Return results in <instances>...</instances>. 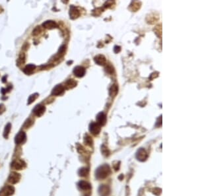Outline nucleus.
<instances>
[{
	"label": "nucleus",
	"instance_id": "1",
	"mask_svg": "<svg viewBox=\"0 0 198 196\" xmlns=\"http://www.w3.org/2000/svg\"><path fill=\"white\" fill-rule=\"evenodd\" d=\"M111 173V169L109 165L104 164L100 166L95 171V176L96 179L103 180L109 176Z\"/></svg>",
	"mask_w": 198,
	"mask_h": 196
},
{
	"label": "nucleus",
	"instance_id": "2",
	"mask_svg": "<svg viewBox=\"0 0 198 196\" xmlns=\"http://www.w3.org/2000/svg\"><path fill=\"white\" fill-rule=\"evenodd\" d=\"M89 130L92 135H97L101 132V126L96 122H91L89 125Z\"/></svg>",
	"mask_w": 198,
	"mask_h": 196
},
{
	"label": "nucleus",
	"instance_id": "3",
	"mask_svg": "<svg viewBox=\"0 0 198 196\" xmlns=\"http://www.w3.org/2000/svg\"><path fill=\"white\" fill-rule=\"evenodd\" d=\"M136 158L137 160L141 161V162H144L148 158V155H147V152L145 151L144 149L141 148L137 151Z\"/></svg>",
	"mask_w": 198,
	"mask_h": 196
},
{
	"label": "nucleus",
	"instance_id": "4",
	"mask_svg": "<svg viewBox=\"0 0 198 196\" xmlns=\"http://www.w3.org/2000/svg\"><path fill=\"white\" fill-rule=\"evenodd\" d=\"M96 123L100 125L101 126H104L107 121L106 115L103 112H101L96 115Z\"/></svg>",
	"mask_w": 198,
	"mask_h": 196
},
{
	"label": "nucleus",
	"instance_id": "5",
	"mask_svg": "<svg viewBox=\"0 0 198 196\" xmlns=\"http://www.w3.org/2000/svg\"><path fill=\"white\" fill-rule=\"evenodd\" d=\"M98 193L100 196H108L110 193V189L108 186L101 185L98 188Z\"/></svg>",
	"mask_w": 198,
	"mask_h": 196
},
{
	"label": "nucleus",
	"instance_id": "6",
	"mask_svg": "<svg viewBox=\"0 0 198 196\" xmlns=\"http://www.w3.org/2000/svg\"><path fill=\"white\" fill-rule=\"evenodd\" d=\"M45 110H46V107L44 106L41 104H38L33 109V112L36 116L40 117L44 113Z\"/></svg>",
	"mask_w": 198,
	"mask_h": 196
},
{
	"label": "nucleus",
	"instance_id": "7",
	"mask_svg": "<svg viewBox=\"0 0 198 196\" xmlns=\"http://www.w3.org/2000/svg\"><path fill=\"white\" fill-rule=\"evenodd\" d=\"M74 75L77 77H83L85 74V69L82 66H76L73 69Z\"/></svg>",
	"mask_w": 198,
	"mask_h": 196
},
{
	"label": "nucleus",
	"instance_id": "8",
	"mask_svg": "<svg viewBox=\"0 0 198 196\" xmlns=\"http://www.w3.org/2000/svg\"><path fill=\"white\" fill-rule=\"evenodd\" d=\"M11 166L16 170H21L26 166L25 162L22 160H15L11 164Z\"/></svg>",
	"mask_w": 198,
	"mask_h": 196
},
{
	"label": "nucleus",
	"instance_id": "9",
	"mask_svg": "<svg viewBox=\"0 0 198 196\" xmlns=\"http://www.w3.org/2000/svg\"><path fill=\"white\" fill-rule=\"evenodd\" d=\"M26 138H27V136H26L25 133L23 131H21L16 135L15 141L16 144H22L25 142Z\"/></svg>",
	"mask_w": 198,
	"mask_h": 196
},
{
	"label": "nucleus",
	"instance_id": "10",
	"mask_svg": "<svg viewBox=\"0 0 198 196\" xmlns=\"http://www.w3.org/2000/svg\"><path fill=\"white\" fill-rule=\"evenodd\" d=\"M21 178V175L17 172H12L8 178V181L11 184H16Z\"/></svg>",
	"mask_w": 198,
	"mask_h": 196
},
{
	"label": "nucleus",
	"instance_id": "11",
	"mask_svg": "<svg viewBox=\"0 0 198 196\" xmlns=\"http://www.w3.org/2000/svg\"><path fill=\"white\" fill-rule=\"evenodd\" d=\"M64 90H65V89H64L63 86H62V85H58L53 89L52 92V94L54 96L61 95V94H63Z\"/></svg>",
	"mask_w": 198,
	"mask_h": 196
},
{
	"label": "nucleus",
	"instance_id": "12",
	"mask_svg": "<svg viewBox=\"0 0 198 196\" xmlns=\"http://www.w3.org/2000/svg\"><path fill=\"white\" fill-rule=\"evenodd\" d=\"M95 63L99 65H104L106 63V59L104 56L99 54L96 56L94 58Z\"/></svg>",
	"mask_w": 198,
	"mask_h": 196
},
{
	"label": "nucleus",
	"instance_id": "13",
	"mask_svg": "<svg viewBox=\"0 0 198 196\" xmlns=\"http://www.w3.org/2000/svg\"><path fill=\"white\" fill-rule=\"evenodd\" d=\"M2 192L5 196H9L13 194L14 192H15V189L13 186H8L5 187L4 189H2Z\"/></svg>",
	"mask_w": 198,
	"mask_h": 196
},
{
	"label": "nucleus",
	"instance_id": "14",
	"mask_svg": "<svg viewBox=\"0 0 198 196\" xmlns=\"http://www.w3.org/2000/svg\"><path fill=\"white\" fill-rule=\"evenodd\" d=\"M79 188L82 190H88L91 188V184L85 180H81L78 182Z\"/></svg>",
	"mask_w": 198,
	"mask_h": 196
},
{
	"label": "nucleus",
	"instance_id": "15",
	"mask_svg": "<svg viewBox=\"0 0 198 196\" xmlns=\"http://www.w3.org/2000/svg\"><path fill=\"white\" fill-rule=\"evenodd\" d=\"M42 26L46 29H52L57 27L58 24H56V22H55V21H53V20H47V21H45L43 23Z\"/></svg>",
	"mask_w": 198,
	"mask_h": 196
},
{
	"label": "nucleus",
	"instance_id": "16",
	"mask_svg": "<svg viewBox=\"0 0 198 196\" xmlns=\"http://www.w3.org/2000/svg\"><path fill=\"white\" fill-rule=\"evenodd\" d=\"M69 15H70L71 19H75L79 16V11L75 8L73 6L71 7L70 10H69Z\"/></svg>",
	"mask_w": 198,
	"mask_h": 196
},
{
	"label": "nucleus",
	"instance_id": "17",
	"mask_svg": "<svg viewBox=\"0 0 198 196\" xmlns=\"http://www.w3.org/2000/svg\"><path fill=\"white\" fill-rule=\"evenodd\" d=\"M76 85H77V82L75 81V80H73V79H68L65 82V87H66L67 89H72V88L75 87Z\"/></svg>",
	"mask_w": 198,
	"mask_h": 196
},
{
	"label": "nucleus",
	"instance_id": "18",
	"mask_svg": "<svg viewBox=\"0 0 198 196\" xmlns=\"http://www.w3.org/2000/svg\"><path fill=\"white\" fill-rule=\"evenodd\" d=\"M35 67H36V66L33 65V64H29V65H27L25 67V68L24 69L23 71H24V72L26 74L29 75V74H31L33 73Z\"/></svg>",
	"mask_w": 198,
	"mask_h": 196
},
{
	"label": "nucleus",
	"instance_id": "19",
	"mask_svg": "<svg viewBox=\"0 0 198 196\" xmlns=\"http://www.w3.org/2000/svg\"><path fill=\"white\" fill-rule=\"evenodd\" d=\"M118 86L116 85H113L110 87V91H109L110 95L111 96H116V94L118 93Z\"/></svg>",
	"mask_w": 198,
	"mask_h": 196
},
{
	"label": "nucleus",
	"instance_id": "20",
	"mask_svg": "<svg viewBox=\"0 0 198 196\" xmlns=\"http://www.w3.org/2000/svg\"><path fill=\"white\" fill-rule=\"evenodd\" d=\"M78 174L81 177H85V176H86L87 174H89V169L85 167L81 168L79 169Z\"/></svg>",
	"mask_w": 198,
	"mask_h": 196
},
{
	"label": "nucleus",
	"instance_id": "21",
	"mask_svg": "<svg viewBox=\"0 0 198 196\" xmlns=\"http://www.w3.org/2000/svg\"><path fill=\"white\" fill-rule=\"evenodd\" d=\"M11 124H7L6 125V126L5 128V130H4V137L5 138H7L8 137V135L9 134V132H10L11 130Z\"/></svg>",
	"mask_w": 198,
	"mask_h": 196
},
{
	"label": "nucleus",
	"instance_id": "22",
	"mask_svg": "<svg viewBox=\"0 0 198 196\" xmlns=\"http://www.w3.org/2000/svg\"><path fill=\"white\" fill-rule=\"evenodd\" d=\"M84 142L85 143V144H87V145H89V146H92V143H93L92 138H91V137L89 136L88 134H86V135H85V137H84Z\"/></svg>",
	"mask_w": 198,
	"mask_h": 196
},
{
	"label": "nucleus",
	"instance_id": "23",
	"mask_svg": "<svg viewBox=\"0 0 198 196\" xmlns=\"http://www.w3.org/2000/svg\"><path fill=\"white\" fill-rule=\"evenodd\" d=\"M101 152H102V153H103V155L104 156V157H108V156H109L110 155L109 149H108V147H106L104 145H102V147H101Z\"/></svg>",
	"mask_w": 198,
	"mask_h": 196
},
{
	"label": "nucleus",
	"instance_id": "24",
	"mask_svg": "<svg viewBox=\"0 0 198 196\" xmlns=\"http://www.w3.org/2000/svg\"><path fill=\"white\" fill-rule=\"evenodd\" d=\"M38 95V94L37 93H36V94H33V95H31L29 99V102H28V104H31V103H32L33 102H34V101L36 100V98H37Z\"/></svg>",
	"mask_w": 198,
	"mask_h": 196
},
{
	"label": "nucleus",
	"instance_id": "25",
	"mask_svg": "<svg viewBox=\"0 0 198 196\" xmlns=\"http://www.w3.org/2000/svg\"><path fill=\"white\" fill-rule=\"evenodd\" d=\"M114 51L115 53H119L120 51H121V47L119 46H115L114 48Z\"/></svg>",
	"mask_w": 198,
	"mask_h": 196
},
{
	"label": "nucleus",
	"instance_id": "26",
	"mask_svg": "<svg viewBox=\"0 0 198 196\" xmlns=\"http://www.w3.org/2000/svg\"><path fill=\"white\" fill-rule=\"evenodd\" d=\"M40 31V27H36V29H34V31H33V35H37L38 34V33H39Z\"/></svg>",
	"mask_w": 198,
	"mask_h": 196
}]
</instances>
